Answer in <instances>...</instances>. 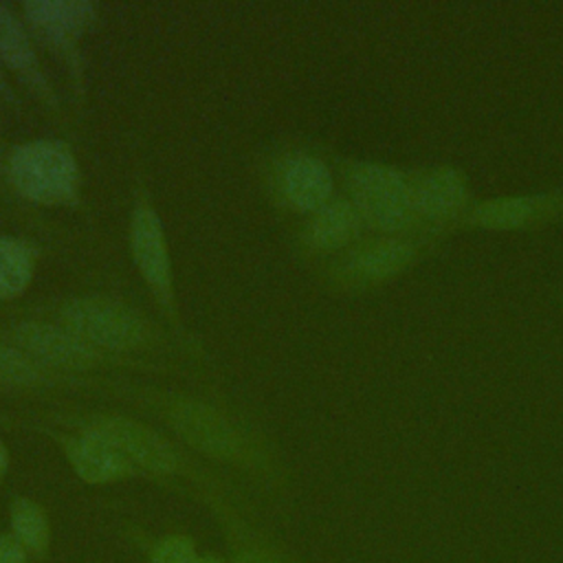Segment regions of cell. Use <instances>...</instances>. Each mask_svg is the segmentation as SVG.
Listing matches in <instances>:
<instances>
[{"label":"cell","instance_id":"8992f818","mask_svg":"<svg viewBox=\"0 0 563 563\" xmlns=\"http://www.w3.org/2000/svg\"><path fill=\"white\" fill-rule=\"evenodd\" d=\"M409 191L416 229L435 238L457 231L475 200L464 169L446 163L409 172Z\"/></svg>","mask_w":563,"mask_h":563},{"label":"cell","instance_id":"8fae6325","mask_svg":"<svg viewBox=\"0 0 563 563\" xmlns=\"http://www.w3.org/2000/svg\"><path fill=\"white\" fill-rule=\"evenodd\" d=\"M130 249L139 273L165 308L174 303V277L163 222L147 202H139L130 222Z\"/></svg>","mask_w":563,"mask_h":563},{"label":"cell","instance_id":"9a60e30c","mask_svg":"<svg viewBox=\"0 0 563 563\" xmlns=\"http://www.w3.org/2000/svg\"><path fill=\"white\" fill-rule=\"evenodd\" d=\"M363 220L347 198H332L325 207L312 213L303 240L314 253H343L358 242Z\"/></svg>","mask_w":563,"mask_h":563},{"label":"cell","instance_id":"7a4b0ae2","mask_svg":"<svg viewBox=\"0 0 563 563\" xmlns=\"http://www.w3.org/2000/svg\"><path fill=\"white\" fill-rule=\"evenodd\" d=\"M73 429L88 431L106 442H110L117 451H121L143 475H150L154 479L163 477H185L200 488H205L207 495L224 497V486L213 477L200 471L191 457H187L174 440L156 431L154 427L119 416V413H86L75 416L68 420Z\"/></svg>","mask_w":563,"mask_h":563},{"label":"cell","instance_id":"5bb4252c","mask_svg":"<svg viewBox=\"0 0 563 563\" xmlns=\"http://www.w3.org/2000/svg\"><path fill=\"white\" fill-rule=\"evenodd\" d=\"M284 200L303 213H314L334 196V176L330 167L312 154L290 156L279 176Z\"/></svg>","mask_w":563,"mask_h":563},{"label":"cell","instance_id":"3957f363","mask_svg":"<svg viewBox=\"0 0 563 563\" xmlns=\"http://www.w3.org/2000/svg\"><path fill=\"white\" fill-rule=\"evenodd\" d=\"M343 178L365 229L376 235L420 233L411 213L409 172L378 161H352L343 167Z\"/></svg>","mask_w":563,"mask_h":563},{"label":"cell","instance_id":"603a6c76","mask_svg":"<svg viewBox=\"0 0 563 563\" xmlns=\"http://www.w3.org/2000/svg\"><path fill=\"white\" fill-rule=\"evenodd\" d=\"M9 462H11V457H9V449L4 446V442L0 440V482L4 479V475H7V471H9Z\"/></svg>","mask_w":563,"mask_h":563},{"label":"cell","instance_id":"277c9868","mask_svg":"<svg viewBox=\"0 0 563 563\" xmlns=\"http://www.w3.org/2000/svg\"><path fill=\"white\" fill-rule=\"evenodd\" d=\"M442 238L429 233L374 235L345 249L332 264V279L350 290H365L387 284L424 260Z\"/></svg>","mask_w":563,"mask_h":563},{"label":"cell","instance_id":"9c48e42d","mask_svg":"<svg viewBox=\"0 0 563 563\" xmlns=\"http://www.w3.org/2000/svg\"><path fill=\"white\" fill-rule=\"evenodd\" d=\"M218 528L224 539L229 563H301L286 545L277 543L268 532L251 523V519L231 504V499L207 495Z\"/></svg>","mask_w":563,"mask_h":563},{"label":"cell","instance_id":"30bf717a","mask_svg":"<svg viewBox=\"0 0 563 563\" xmlns=\"http://www.w3.org/2000/svg\"><path fill=\"white\" fill-rule=\"evenodd\" d=\"M73 473L90 486H108L143 477V473L110 442L88 431L51 433Z\"/></svg>","mask_w":563,"mask_h":563},{"label":"cell","instance_id":"7402d4cb","mask_svg":"<svg viewBox=\"0 0 563 563\" xmlns=\"http://www.w3.org/2000/svg\"><path fill=\"white\" fill-rule=\"evenodd\" d=\"M196 563H229V559H227V554H222V552H200L198 554V559H196Z\"/></svg>","mask_w":563,"mask_h":563},{"label":"cell","instance_id":"7c38bea8","mask_svg":"<svg viewBox=\"0 0 563 563\" xmlns=\"http://www.w3.org/2000/svg\"><path fill=\"white\" fill-rule=\"evenodd\" d=\"M13 336L29 358L57 369H88L99 361L92 345L81 341L70 330H62L53 323H20L13 330Z\"/></svg>","mask_w":563,"mask_h":563},{"label":"cell","instance_id":"ffe728a7","mask_svg":"<svg viewBox=\"0 0 563 563\" xmlns=\"http://www.w3.org/2000/svg\"><path fill=\"white\" fill-rule=\"evenodd\" d=\"M42 380V369L26 354L0 347V387H35Z\"/></svg>","mask_w":563,"mask_h":563},{"label":"cell","instance_id":"cb8c5ba5","mask_svg":"<svg viewBox=\"0 0 563 563\" xmlns=\"http://www.w3.org/2000/svg\"><path fill=\"white\" fill-rule=\"evenodd\" d=\"M0 97H4V99H13V95H11V90H9V86H7L4 77H2V73H0Z\"/></svg>","mask_w":563,"mask_h":563},{"label":"cell","instance_id":"44dd1931","mask_svg":"<svg viewBox=\"0 0 563 563\" xmlns=\"http://www.w3.org/2000/svg\"><path fill=\"white\" fill-rule=\"evenodd\" d=\"M0 563H33L24 545L9 532H0Z\"/></svg>","mask_w":563,"mask_h":563},{"label":"cell","instance_id":"d4e9b609","mask_svg":"<svg viewBox=\"0 0 563 563\" xmlns=\"http://www.w3.org/2000/svg\"><path fill=\"white\" fill-rule=\"evenodd\" d=\"M2 169H4V161H2V152H0V174H2Z\"/></svg>","mask_w":563,"mask_h":563},{"label":"cell","instance_id":"52a82bcc","mask_svg":"<svg viewBox=\"0 0 563 563\" xmlns=\"http://www.w3.org/2000/svg\"><path fill=\"white\" fill-rule=\"evenodd\" d=\"M66 328L92 347L134 350L145 336V323L136 310L112 297H77L62 308Z\"/></svg>","mask_w":563,"mask_h":563},{"label":"cell","instance_id":"4fadbf2b","mask_svg":"<svg viewBox=\"0 0 563 563\" xmlns=\"http://www.w3.org/2000/svg\"><path fill=\"white\" fill-rule=\"evenodd\" d=\"M31 29L55 51L75 55V44L97 15L86 0H31L24 2Z\"/></svg>","mask_w":563,"mask_h":563},{"label":"cell","instance_id":"5b68a950","mask_svg":"<svg viewBox=\"0 0 563 563\" xmlns=\"http://www.w3.org/2000/svg\"><path fill=\"white\" fill-rule=\"evenodd\" d=\"M7 174L15 191L35 205L62 207L77 198L79 167L62 141L37 139L18 145L7 161Z\"/></svg>","mask_w":563,"mask_h":563},{"label":"cell","instance_id":"d6986e66","mask_svg":"<svg viewBox=\"0 0 563 563\" xmlns=\"http://www.w3.org/2000/svg\"><path fill=\"white\" fill-rule=\"evenodd\" d=\"M200 550L191 534L172 530L145 543V563H196Z\"/></svg>","mask_w":563,"mask_h":563},{"label":"cell","instance_id":"ba28073f","mask_svg":"<svg viewBox=\"0 0 563 563\" xmlns=\"http://www.w3.org/2000/svg\"><path fill=\"white\" fill-rule=\"evenodd\" d=\"M563 213V189L501 194L473 200L457 229H479L493 233L528 231L552 222Z\"/></svg>","mask_w":563,"mask_h":563},{"label":"cell","instance_id":"6da1fadb","mask_svg":"<svg viewBox=\"0 0 563 563\" xmlns=\"http://www.w3.org/2000/svg\"><path fill=\"white\" fill-rule=\"evenodd\" d=\"M163 418L174 435L194 453L257 475L264 482H279L275 460L264 442L216 405L194 398H176L163 405Z\"/></svg>","mask_w":563,"mask_h":563},{"label":"cell","instance_id":"e0dca14e","mask_svg":"<svg viewBox=\"0 0 563 563\" xmlns=\"http://www.w3.org/2000/svg\"><path fill=\"white\" fill-rule=\"evenodd\" d=\"M29 552L33 563H44L53 548V526L48 510L33 497L15 495L9 501V528Z\"/></svg>","mask_w":563,"mask_h":563},{"label":"cell","instance_id":"2e32d148","mask_svg":"<svg viewBox=\"0 0 563 563\" xmlns=\"http://www.w3.org/2000/svg\"><path fill=\"white\" fill-rule=\"evenodd\" d=\"M0 62L29 84V88L44 101L53 103V90L40 68L31 40L22 22L4 4H0Z\"/></svg>","mask_w":563,"mask_h":563},{"label":"cell","instance_id":"ac0fdd59","mask_svg":"<svg viewBox=\"0 0 563 563\" xmlns=\"http://www.w3.org/2000/svg\"><path fill=\"white\" fill-rule=\"evenodd\" d=\"M35 246L13 235H0V299L26 290L35 271Z\"/></svg>","mask_w":563,"mask_h":563}]
</instances>
